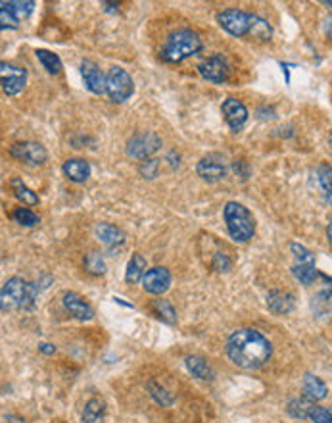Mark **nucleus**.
Listing matches in <instances>:
<instances>
[{"mask_svg": "<svg viewBox=\"0 0 332 423\" xmlns=\"http://www.w3.org/2000/svg\"><path fill=\"white\" fill-rule=\"evenodd\" d=\"M327 240L332 245V221L327 225Z\"/></svg>", "mask_w": 332, "mask_h": 423, "instance_id": "nucleus-42", "label": "nucleus"}, {"mask_svg": "<svg viewBox=\"0 0 332 423\" xmlns=\"http://www.w3.org/2000/svg\"><path fill=\"white\" fill-rule=\"evenodd\" d=\"M0 79H2V91L6 96H16L23 91L27 83V72L23 68L2 62L0 64Z\"/></svg>", "mask_w": 332, "mask_h": 423, "instance_id": "nucleus-10", "label": "nucleus"}, {"mask_svg": "<svg viewBox=\"0 0 332 423\" xmlns=\"http://www.w3.org/2000/svg\"><path fill=\"white\" fill-rule=\"evenodd\" d=\"M81 75H83L85 87L93 94H104L106 92V75L102 74V70L96 62L83 60L81 62Z\"/></svg>", "mask_w": 332, "mask_h": 423, "instance_id": "nucleus-14", "label": "nucleus"}, {"mask_svg": "<svg viewBox=\"0 0 332 423\" xmlns=\"http://www.w3.org/2000/svg\"><path fill=\"white\" fill-rule=\"evenodd\" d=\"M146 260L142 258V254L135 252L131 256L129 264H127V271H125V281L127 283H139L142 281V277L146 274Z\"/></svg>", "mask_w": 332, "mask_h": 423, "instance_id": "nucleus-20", "label": "nucleus"}, {"mask_svg": "<svg viewBox=\"0 0 332 423\" xmlns=\"http://www.w3.org/2000/svg\"><path fill=\"white\" fill-rule=\"evenodd\" d=\"M267 308L273 313H290L294 310V296L280 291H271L267 295Z\"/></svg>", "mask_w": 332, "mask_h": 423, "instance_id": "nucleus-18", "label": "nucleus"}, {"mask_svg": "<svg viewBox=\"0 0 332 423\" xmlns=\"http://www.w3.org/2000/svg\"><path fill=\"white\" fill-rule=\"evenodd\" d=\"M38 349H41V352H43V354H54V352H56L54 347H52V344H47V342H45V344H41Z\"/></svg>", "mask_w": 332, "mask_h": 423, "instance_id": "nucleus-41", "label": "nucleus"}, {"mask_svg": "<svg viewBox=\"0 0 332 423\" xmlns=\"http://www.w3.org/2000/svg\"><path fill=\"white\" fill-rule=\"evenodd\" d=\"M35 56H37V60L41 62V65L47 70L50 75H58L60 72H62V60H60V56L54 54V52H50V50H45V48H37L35 50Z\"/></svg>", "mask_w": 332, "mask_h": 423, "instance_id": "nucleus-25", "label": "nucleus"}, {"mask_svg": "<svg viewBox=\"0 0 332 423\" xmlns=\"http://www.w3.org/2000/svg\"><path fill=\"white\" fill-rule=\"evenodd\" d=\"M142 289L150 293V295H164L167 289L171 287V274L167 267H152L148 269L144 277H142Z\"/></svg>", "mask_w": 332, "mask_h": 423, "instance_id": "nucleus-12", "label": "nucleus"}, {"mask_svg": "<svg viewBox=\"0 0 332 423\" xmlns=\"http://www.w3.org/2000/svg\"><path fill=\"white\" fill-rule=\"evenodd\" d=\"M186 368H188V371L192 373L194 378L202 379V381H212L213 379L212 366L202 356H188L186 358Z\"/></svg>", "mask_w": 332, "mask_h": 423, "instance_id": "nucleus-22", "label": "nucleus"}, {"mask_svg": "<svg viewBox=\"0 0 332 423\" xmlns=\"http://www.w3.org/2000/svg\"><path fill=\"white\" fill-rule=\"evenodd\" d=\"M85 267H87V271L93 274V276H102V274L106 271L104 258H102L98 252H89V254L85 256Z\"/></svg>", "mask_w": 332, "mask_h": 423, "instance_id": "nucleus-33", "label": "nucleus"}, {"mask_svg": "<svg viewBox=\"0 0 332 423\" xmlns=\"http://www.w3.org/2000/svg\"><path fill=\"white\" fill-rule=\"evenodd\" d=\"M157 172H159V162L154 160V158H148V160H142L139 166V174L144 177V179H156Z\"/></svg>", "mask_w": 332, "mask_h": 423, "instance_id": "nucleus-34", "label": "nucleus"}, {"mask_svg": "<svg viewBox=\"0 0 332 423\" xmlns=\"http://www.w3.org/2000/svg\"><path fill=\"white\" fill-rule=\"evenodd\" d=\"M321 4H323V6H329V8H332V0H323Z\"/></svg>", "mask_w": 332, "mask_h": 423, "instance_id": "nucleus-43", "label": "nucleus"}, {"mask_svg": "<svg viewBox=\"0 0 332 423\" xmlns=\"http://www.w3.org/2000/svg\"><path fill=\"white\" fill-rule=\"evenodd\" d=\"M231 266H232L231 260H229L227 254H223V252H215V256H213V260H212V267L215 269V271H229Z\"/></svg>", "mask_w": 332, "mask_h": 423, "instance_id": "nucleus-38", "label": "nucleus"}, {"mask_svg": "<svg viewBox=\"0 0 332 423\" xmlns=\"http://www.w3.org/2000/svg\"><path fill=\"white\" fill-rule=\"evenodd\" d=\"M329 150H331V152H332V133H331V135H329Z\"/></svg>", "mask_w": 332, "mask_h": 423, "instance_id": "nucleus-44", "label": "nucleus"}, {"mask_svg": "<svg viewBox=\"0 0 332 423\" xmlns=\"http://www.w3.org/2000/svg\"><path fill=\"white\" fill-rule=\"evenodd\" d=\"M96 237L100 239L102 245L106 247H120L125 243V233L115 227V225H110V223H98L96 225Z\"/></svg>", "mask_w": 332, "mask_h": 423, "instance_id": "nucleus-17", "label": "nucleus"}, {"mask_svg": "<svg viewBox=\"0 0 332 423\" xmlns=\"http://www.w3.org/2000/svg\"><path fill=\"white\" fill-rule=\"evenodd\" d=\"M309 420L313 423H332V406L324 408V406H313Z\"/></svg>", "mask_w": 332, "mask_h": 423, "instance_id": "nucleus-36", "label": "nucleus"}, {"mask_svg": "<svg viewBox=\"0 0 332 423\" xmlns=\"http://www.w3.org/2000/svg\"><path fill=\"white\" fill-rule=\"evenodd\" d=\"M292 276H294L302 285L309 287L313 285L315 279L321 276V274L317 271L315 264H296V266H292Z\"/></svg>", "mask_w": 332, "mask_h": 423, "instance_id": "nucleus-28", "label": "nucleus"}, {"mask_svg": "<svg viewBox=\"0 0 332 423\" xmlns=\"http://www.w3.org/2000/svg\"><path fill=\"white\" fill-rule=\"evenodd\" d=\"M2 4L8 10H12V14H14L19 21L29 18L33 8H35V2H31V0H12V2H2Z\"/></svg>", "mask_w": 332, "mask_h": 423, "instance_id": "nucleus-30", "label": "nucleus"}, {"mask_svg": "<svg viewBox=\"0 0 332 423\" xmlns=\"http://www.w3.org/2000/svg\"><path fill=\"white\" fill-rule=\"evenodd\" d=\"M223 218L227 223V229L231 235L232 240L236 243H248L250 239H254L256 235V220L252 216V212L242 206L240 203H231L225 204L223 208Z\"/></svg>", "mask_w": 332, "mask_h": 423, "instance_id": "nucleus-4", "label": "nucleus"}, {"mask_svg": "<svg viewBox=\"0 0 332 423\" xmlns=\"http://www.w3.org/2000/svg\"><path fill=\"white\" fill-rule=\"evenodd\" d=\"M106 415V404L100 398H91L83 410V423H104Z\"/></svg>", "mask_w": 332, "mask_h": 423, "instance_id": "nucleus-24", "label": "nucleus"}, {"mask_svg": "<svg viewBox=\"0 0 332 423\" xmlns=\"http://www.w3.org/2000/svg\"><path fill=\"white\" fill-rule=\"evenodd\" d=\"M221 112L223 116H225L227 125H229L231 131H234V133L242 131V127H244L246 121H248V108H246L239 99H227V101L223 102Z\"/></svg>", "mask_w": 332, "mask_h": 423, "instance_id": "nucleus-13", "label": "nucleus"}, {"mask_svg": "<svg viewBox=\"0 0 332 423\" xmlns=\"http://www.w3.org/2000/svg\"><path fill=\"white\" fill-rule=\"evenodd\" d=\"M152 312L156 313L162 322L169 323V325H173V323L177 322L175 308L171 306L169 300H162V298H159V300H154V302H152Z\"/></svg>", "mask_w": 332, "mask_h": 423, "instance_id": "nucleus-29", "label": "nucleus"}, {"mask_svg": "<svg viewBox=\"0 0 332 423\" xmlns=\"http://www.w3.org/2000/svg\"><path fill=\"white\" fill-rule=\"evenodd\" d=\"M248 37L258 39V41H269V39L273 37V28H271V23H269L267 19L259 18V16H254V14H252Z\"/></svg>", "mask_w": 332, "mask_h": 423, "instance_id": "nucleus-26", "label": "nucleus"}, {"mask_svg": "<svg viewBox=\"0 0 332 423\" xmlns=\"http://www.w3.org/2000/svg\"><path fill=\"white\" fill-rule=\"evenodd\" d=\"M290 250H292V254H294V258L298 260V264H315L313 252H309V250L302 247V245L292 243V245H290Z\"/></svg>", "mask_w": 332, "mask_h": 423, "instance_id": "nucleus-35", "label": "nucleus"}, {"mask_svg": "<svg viewBox=\"0 0 332 423\" xmlns=\"http://www.w3.org/2000/svg\"><path fill=\"white\" fill-rule=\"evenodd\" d=\"M198 72L206 81L212 83H225L231 75V65L223 54H212L203 58L198 64Z\"/></svg>", "mask_w": 332, "mask_h": 423, "instance_id": "nucleus-8", "label": "nucleus"}, {"mask_svg": "<svg viewBox=\"0 0 332 423\" xmlns=\"http://www.w3.org/2000/svg\"><path fill=\"white\" fill-rule=\"evenodd\" d=\"M196 174L200 175V179L208 181V183H217L227 174V160L219 152H210L208 156H203L198 162Z\"/></svg>", "mask_w": 332, "mask_h": 423, "instance_id": "nucleus-9", "label": "nucleus"}, {"mask_svg": "<svg viewBox=\"0 0 332 423\" xmlns=\"http://www.w3.org/2000/svg\"><path fill=\"white\" fill-rule=\"evenodd\" d=\"M135 92V83H133V77H131L123 68H110L108 74H106V94L110 96V101L121 102L129 101Z\"/></svg>", "mask_w": 332, "mask_h": 423, "instance_id": "nucleus-5", "label": "nucleus"}, {"mask_svg": "<svg viewBox=\"0 0 332 423\" xmlns=\"http://www.w3.org/2000/svg\"><path fill=\"white\" fill-rule=\"evenodd\" d=\"M317 183L321 187L324 194V203L332 206V166L331 164H321L317 167Z\"/></svg>", "mask_w": 332, "mask_h": 423, "instance_id": "nucleus-27", "label": "nucleus"}, {"mask_svg": "<svg viewBox=\"0 0 332 423\" xmlns=\"http://www.w3.org/2000/svg\"><path fill=\"white\" fill-rule=\"evenodd\" d=\"M315 402L309 400L307 396H302V398H292L288 406H286V412L288 415H292L296 420H309V414L313 410Z\"/></svg>", "mask_w": 332, "mask_h": 423, "instance_id": "nucleus-21", "label": "nucleus"}, {"mask_svg": "<svg viewBox=\"0 0 332 423\" xmlns=\"http://www.w3.org/2000/svg\"><path fill=\"white\" fill-rule=\"evenodd\" d=\"M12 220L19 223V225H23V227H35L41 221L37 214L33 210H29V208H16V210L12 212Z\"/></svg>", "mask_w": 332, "mask_h": 423, "instance_id": "nucleus-32", "label": "nucleus"}, {"mask_svg": "<svg viewBox=\"0 0 332 423\" xmlns=\"http://www.w3.org/2000/svg\"><path fill=\"white\" fill-rule=\"evenodd\" d=\"M323 31H324V35H327V37L332 39V14L323 21Z\"/></svg>", "mask_w": 332, "mask_h": 423, "instance_id": "nucleus-40", "label": "nucleus"}, {"mask_svg": "<svg viewBox=\"0 0 332 423\" xmlns=\"http://www.w3.org/2000/svg\"><path fill=\"white\" fill-rule=\"evenodd\" d=\"M62 302H64V308L69 312V316H74L75 320H81V322H89L93 320L94 312L91 308V304L85 300L83 296L77 295L74 291L69 293H64L62 296Z\"/></svg>", "mask_w": 332, "mask_h": 423, "instance_id": "nucleus-15", "label": "nucleus"}, {"mask_svg": "<svg viewBox=\"0 0 332 423\" xmlns=\"http://www.w3.org/2000/svg\"><path fill=\"white\" fill-rule=\"evenodd\" d=\"M2 10H0V28L2 29H18L19 28V19L12 14V10H8L4 4H0Z\"/></svg>", "mask_w": 332, "mask_h": 423, "instance_id": "nucleus-37", "label": "nucleus"}, {"mask_svg": "<svg viewBox=\"0 0 332 423\" xmlns=\"http://www.w3.org/2000/svg\"><path fill=\"white\" fill-rule=\"evenodd\" d=\"M203 43L198 33L190 29H181L171 33L159 50V60L166 64H181L183 60L202 52Z\"/></svg>", "mask_w": 332, "mask_h": 423, "instance_id": "nucleus-2", "label": "nucleus"}, {"mask_svg": "<svg viewBox=\"0 0 332 423\" xmlns=\"http://www.w3.org/2000/svg\"><path fill=\"white\" fill-rule=\"evenodd\" d=\"M162 148V138L154 131H140L127 141V156L135 160H148Z\"/></svg>", "mask_w": 332, "mask_h": 423, "instance_id": "nucleus-6", "label": "nucleus"}, {"mask_svg": "<svg viewBox=\"0 0 332 423\" xmlns=\"http://www.w3.org/2000/svg\"><path fill=\"white\" fill-rule=\"evenodd\" d=\"M250 21L252 14L239 8H227L217 14V23L234 37H248Z\"/></svg>", "mask_w": 332, "mask_h": 423, "instance_id": "nucleus-7", "label": "nucleus"}, {"mask_svg": "<svg viewBox=\"0 0 332 423\" xmlns=\"http://www.w3.org/2000/svg\"><path fill=\"white\" fill-rule=\"evenodd\" d=\"M146 386H148V393H150V396H152V398H154L159 406L169 408V406L175 402V396L171 395V393H167L164 386H159L157 383H154V381H150Z\"/></svg>", "mask_w": 332, "mask_h": 423, "instance_id": "nucleus-31", "label": "nucleus"}, {"mask_svg": "<svg viewBox=\"0 0 332 423\" xmlns=\"http://www.w3.org/2000/svg\"><path fill=\"white\" fill-rule=\"evenodd\" d=\"M37 283H27L21 277H10L8 281L2 285L0 291V304L2 312L8 310H33L38 300Z\"/></svg>", "mask_w": 332, "mask_h": 423, "instance_id": "nucleus-3", "label": "nucleus"}, {"mask_svg": "<svg viewBox=\"0 0 332 423\" xmlns=\"http://www.w3.org/2000/svg\"><path fill=\"white\" fill-rule=\"evenodd\" d=\"M10 154L19 160V162H25L29 166H41L45 164L48 158L47 148L38 143H33V141H23V143H16L10 147Z\"/></svg>", "mask_w": 332, "mask_h": 423, "instance_id": "nucleus-11", "label": "nucleus"}, {"mask_svg": "<svg viewBox=\"0 0 332 423\" xmlns=\"http://www.w3.org/2000/svg\"><path fill=\"white\" fill-rule=\"evenodd\" d=\"M10 187H12V191H14V196L18 198L19 203H23L25 206H37L38 204V196L31 189H29L27 185L23 183L21 179H18V177H14L12 181H10Z\"/></svg>", "mask_w": 332, "mask_h": 423, "instance_id": "nucleus-23", "label": "nucleus"}, {"mask_svg": "<svg viewBox=\"0 0 332 423\" xmlns=\"http://www.w3.org/2000/svg\"><path fill=\"white\" fill-rule=\"evenodd\" d=\"M64 175L74 183H85L91 177V164L83 158H71L64 162Z\"/></svg>", "mask_w": 332, "mask_h": 423, "instance_id": "nucleus-16", "label": "nucleus"}, {"mask_svg": "<svg viewBox=\"0 0 332 423\" xmlns=\"http://www.w3.org/2000/svg\"><path fill=\"white\" fill-rule=\"evenodd\" d=\"M232 169H234V174L239 175L240 179H248L250 167L244 160H236V162H232Z\"/></svg>", "mask_w": 332, "mask_h": 423, "instance_id": "nucleus-39", "label": "nucleus"}, {"mask_svg": "<svg viewBox=\"0 0 332 423\" xmlns=\"http://www.w3.org/2000/svg\"><path fill=\"white\" fill-rule=\"evenodd\" d=\"M225 350L234 366L254 371L267 364L273 354V344L256 329H239L227 339Z\"/></svg>", "mask_w": 332, "mask_h": 423, "instance_id": "nucleus-1", "label": "nucleus"}, {"mask_svg": "<svg viewBox=\"0 0 332 423\" xmlns=\"http://www.w3.org/2000/svg\"><path fill=\"white\" fill-rule=\"evenodd\" d=\"M302 389H304V395L313 402L327 398V393H329L327 385L313 373H305L304 381H302Z\"/></svg>", "mask_w": 332, "mask_h": 423, "instance_id": "nucleus-19", "label": "nucleus"}]
</instances>
